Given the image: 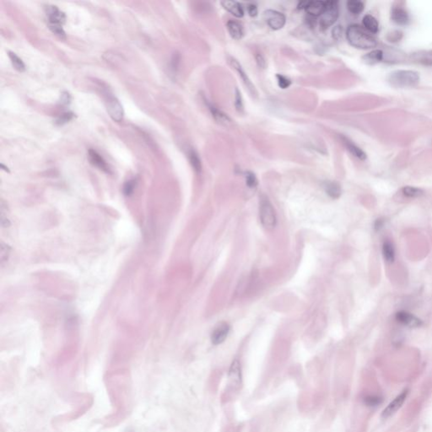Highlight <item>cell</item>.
<instances>
[{
    "label": "cell",
    "mask_w": 432,
    "mask_h": 432,
    "mask_svg": "<svg viewBox=\"0 0 432 432\" xmlns=\"http://www.w3.org/2000/svg\"><path fill=\"white\" fill-rule=\"evenodd\" d=\"M346 38L349 43L358 49H370L375 47L377 44L376 38L371 35V33L356 24L349 26Z\"/></svg>",
    "instance_id": "cell-1"
},
{
    "label": "cell",
    "mask_w": 432,
    "mask_h": 432,
    "mask_svg": "<svg viewBox=\"0 0 432 432\" xmlns=\"http://www.w3.org/2000/svg\"><path fill=\"white\" fill-rule=\"evenodd\" d=\"M389 81L394 87H413L420 82V76L413 70H396L390 74Z\"/></svg>",
    "instance_id": "cell-2"
},
{
    "label": "cell",
    "mask_w": 432,
    "mask_h": 432,
    "mask_svg": "<svg viewBox=\"0 0 432 432\" xmlns=\"http://www.w3.org/2000/svg\"><path fill=\"white\" fill-rule=\"evenodd\" d=\"M259 216L260 221L264 228L272 230L275 227L277 219L275 211L272 203L265 196H262L259 204Z\"/></svg>",
    "instance_id": "cell-3"
},
{
    "label": "cell",
    "mask_w": 432,
    "mask_h": 432,
    "mask_svg": "<svg viewBox=\"0 0 432 432\" xmlns=\"http://www.w3.org/2000/svg\"><path fill=\"white\" fill-rule=\"evenodd\" d=\"M339 3L337 1H325L324 11L320 16L321 29H328L333 26L339 18Z\"/></svg>",
    "instance_id": "cell-4"
},
{
    "label": "cell",
    "mask_w": 432,
    "mask_h": 432,
    "mask_svg": "<svg viewBox=\"0 0 432 432\" xmlns=\"http://www.w3.org/2000/svg\"><path fill=\"white\" fill-rule=\"evenodd\" d=\"M264 19L267 22L268 25L271 27L272 29L277 30L282 29L285 25V16H284L280 12L273 10V9H268L264 12Z\"/></svg>",
    "instance_id": "cell-5"
},
{
    "label": "cell",
    "mask_w": 432,
    "mask_h": 432,
    "mask_svg": "<svg viewBox=\"0 0 432 432\" xmlns=\"http://www.w3.org/2000/svg\"><path fill=\"white\" fill-rule=\"evenodd\" d=\"M46 16L48 21V26H63L65 23V15L58 7L53 5L46 6Z\"/></svg>",
    "instance_id": "cell-6"
},
{
    "label": "cell",
    "mask_w": 432,
    "mask_h": 432,
    "mask_svg": "<svg viewBox=\"0 0 432 432\" xmlns=\"http://www.w3.org/2000/svg\"><path fill=\"white\" fill-rule=\"evenodd\" d=\"M107 109L111 118L115 122H121L123 118V109L118 100L113 96H108L107 99Z\"/></svg>",
    "instance_id": "cell-7"
},
{
    "label": "cell",
    "mask_w": 432,
    "mask_h": 432,
    "mask_svg": "<svg viewBox=\"0 0 432 432\" xmlns=\"http://www.w3.org/2000/svg\"><path fill=\"white\" fill-rule=\"evenodd\" d=\"M408 394H409V391L404 390L400 394L397 395V397H395L394 399L387 406L386 409L383 410V415H382L383 417L389 418L391 415H394L395 413L402 407L404 401L406 400Z\"/></svg>",
    "instance_id": "cell-8"
},
{
    "label": "cell",
    "mask_w": 432,
    "mask_h": 432,
    "mask_svg": "<svg viewBox=\"0 0 432 432\" xmlns=\"http://www.w3.org/2000/svg\"><path fill=\"white\" fill-rule=\"evenodd\" d=\"M228 63L232 66V69H234L238 73V76L241 77V80L243 81L244 84L248 89L249 92L252 95H256V90L254 85L252 84V81L250 80V79L248 78V76H247V74L245 72V70L241 67V64H239V62L236 58L229 57L228 58Z\"/></svg>",
    "instance_id": "cell-9"
},
{
    "label": "cell",
    "mask_w": 432,
    "mask_h": 432,
    "mask_svg": "<svg viewBox=\"0 0 432 432\" xmlns=\"http://www.w3.org/2000/svg\"><path fill=\"white\" fill-rule=\"evenodd\" d=\"M395 318L401 324L405 325L409 328H419L423 324L421 319L418 318L417 316H414L406 311H400L397 313L395 315Z\"/></svg>",
    "instance_id": "cell-10"
},
{
    "label": "cell",
    "mask_w": 432,
    "mask_h": 432,
    "mask_svg": "<svg viewBox=\"0 0 432 432\" xmlns=\"http://www.w3.org/2000/svg\"><path fill=\"white\" fill-rule=\"evenodd\" d=\"M230 333V326L227 322H221L215 327L211 334V342L214 345H221L227 340Z\"/></svg>",
    "instance_id": "cell-11"
},
{
    "label": "cell",
    "mask_w": 432,
    "mask_h": 432,
    "mask_svg": "<svg viewBox=\"0 0 432 432\" xmlns=\"http://www.w3.org/2000/svg\"><path fill=\"white\" fill-rule=\"evenodd\" d=\"M229 380L231 385L234 389H239L241 384V363L236 359L233 360L229 370Z\"/></svg>",
    "instance_id": "cell-12"
},
{
    "label": "cell",
    "mask_w": 432,
    "mask_h": 432,
    "mask_svg": "<svg viewBox=\"0 0 432 432\" xmlns=\"http://www.w3.org/2000/svg\"><path fill=\"white\" fill-rule=\"evenodd\" d=\"M206 102H206L207 103V107H208L209 110L211 113L212 117L215 118L216 122H219L220 124L223 125V126H226V127H229V126L232 125V119L227 116V114H225L221 109L216 108L215 106H214V105L208 102V101H206Z\"/></svg>",
    "instance_id": "cell-13"
},
{
    "label": "cell",
    "mask_w": 432,
    "mask_h": 432,
    "mask_svg": "<svg viewBox=\"0 0 432 432\" xmlns=\"http://www.w3.org/2000/svg\"><path fill=\"white\" fill-rule=\"evenodd\" d=\"M392 20L395 23L400 26H405L409 22V14L405 9L401 7H393L392 9Z\"/></svg>",
    "instance_id": "cell-14"
},
{
    "label": "cell",
    "mask_w": 432,
    "mask_h": 432,
    "mask_svg": "<svg viewBox=\"0 0 432 432\" xmlns=\"http://www.w3.org/2000/svg\"><path fill=\"white\" fill-rule=\"evenodd\" d=\"M227 30L229 32L230 36L235 40H241V38H243L244 29L243 26L240 22L234 21V20H230L227 22Z\"/></svg>",
    "instance_id": "cell-15"
},
{
    "label": "cell",
    "mask_w": 432,
    "mask_h": 432,
    "mask_svg": "<svg viewBox=\"0 0 432 432\" xmlns=\"http://www.w3.org/2000/svg\"><path fill=\"white\" fill-rule=\"evenodd\" d=\"M88 155H89L88 157H89V159H90L91 164L96 165V167H98V168L101 169L102 171L109 172V167H108V164L105 161V159H103V157L101 155L98 154L94 150H90L89 152H88Z\"/></svg>",
    "instance_id": "cell-16"
},
{
    "label": "cell",
    "mask_w": 432,
    "mask_h": 432,
    "mask_svg": "<svg viewBox=\"0 0 432 432\" xmlns=\"http://www.w3.org/2000/svg\"><path fill=\"white\" fill-rule=\"evenodd\" d=\"M221 4L224 9H227L232 15L236 18H241L243 16L244 11L241 4L236 1H222Z\"/></svg>",
    "instance_id": "cell-17"
},
{
    "label": "cell",
    "mask_w": 432,
    "mask_h": 432,
    "mask_svg": "<svg viewBox=\"0 0 432 432\" xmlns=\"http://www.w3.org/2000/svg\"><path fill=\"white\" fill-rule=\"evenodd\" d=\"M324 9L325 2L323 1H311L308 2V5L306 7V10L308 14L314 17L321 16Z\"/></svg>",
    "instance_id": "cell-18"
},
{
    "label": "cell",
    "mask_w": 432,
    "mask_h": 432,
    "mask_svg": "<svg viewBox=\"0 0 432 432\" xmlns=\"http://www.w3.org/2000/svg\"><path fill=\"white\" fill-rule=\"evenodd\" d=\"M342 140L344 144H345V146H346V148L350 152H351V154L353 155L354 157H356L358 159H365L366 158V155H365V152L360 148V147H358L355 144L352 142L351 140L347 139L346 137H342Z\"/></svg>",
    "instance_id": "cell-19"
},
{
    "label": "cell",
    "mask_w": 432,
    "mask_h": 432,
    "mask_svg": "<svg viewBox=\"0 0 432 432\" xmlns=\"http://www.w3.org/2000/svg\"><path fill=\"white\" fill-rule=\"evenodd\" d=\"M324 190L327 193V195L332 198H338L342 194L341 187L336 182H326L324 184Z\"/></svg>",
    "instance_id": "cell-20"
},
{
    "label": "cell",
    "mask_w": 432,
    "mask_h": 432,
    "mask_svg": "<svg viewBox=\"0 0 432 432\" xmlns=\"http://www.w3.org/2000/svg\"><path fill=\"white\" fill-rule=\"evenodd\" d=\"M363 25H364V28L370 33L376 34L379 31V24L377 22V19L371 15H366L364 16Z\"/></svg>",
    "instance_id": "cell-21"
},
{
    "label": "cell",
    "mask_w": 432,
    "mask_h": 432,
    "mask_svg": "<svg viewBox=\"0 0 432 432\" xmlns=\"http://www.w3.org/2000/svg\"><path fill=\"white\" fill-rule=\"evenodd\" d=\"M383 255L387 263L392 264L394 261L395 249L391 241H386L383 242Z\"/></svg>",
    "instance_id": "cell-22"
},
{
    "label": "cell",
    "mask_w": 432,
    "mask_h": 432,
    "mask_svg": "<svg viewBox=\"0 0 432 432\" xmlns=\"http://www.w3.org/2000/svg\"><path fill=\"white\" fill-rule=\"evenodd\" d=\"M383 57V51H381V50H374V51H371V52L365 54L363 57V61L365 62L366 64L372 65V64H377V63L382 61Z\"/></svg>",
    "instance_id": "cell-23"
},
{
    "label": "cell",
    "mask_w": 432,
    "mask_h": 432,
    "mask_svg": "<svg viewBox=\"0 0 432 432\" xmlns=\"http://www.w3.org/2000/svg\"><path fill=\"white\" fill-rule=\"evenodd\" d=\"M189 161L191 163L192 167L196 172L200 173L202 171V164L201 159L198 157L197 152L195 150H190L189 152Z\"/></svg>",
    "instance_id": "cell-24"
},
{
    "label": "cell",
    "mask_w": 432,
    "mask_h": 432,
    "mask_svg": "<svg viewBox=\"0 0 432 432\" xmlns=\"http://www.w3.org/2000/svg\"><path fill=\"white\" fill-rule=\"evenodd\" d=\"M364 3L359 0H350L347 2V9L353 15H360L364 10Z\"/></svg>",
    "instance_id": "cell-25"
},
{
    "label": "cell",
    "mask_w": 432,
    "mask_h": 432,
    "mask_svg": "<svg viewBox=\"0 0 432 432\" xmlns=\"http://www.w3.org/2000/svg\"><path fill=\"white\" fill-rule=\"evenodd\" d=\"M402 194L405 197H410V198H415V197H419L424 195V191L422 189L415 188V187H404L402 189Z\"/></svg>",
    "instance_id": "cell-26"
},
{
    "label": "cell",
    "mask_w": 432,
    "mask_h": 432,
    "mask_svg": "<svg viewBox=\"0 0 432 432\" xmlns=\"http://www.w3.org/2000/svg\"><path fill=\"white\" fill-rule=\"evenodd\" d=\"M9 56L10 60H11L12 64H13V66H14L15 70L20 71V72L25 71V70H26V65L24 64V62L21 60V58H19V57L15 54V52H9Z\"/></svg>",
    "instance_id": "cell-27"
},
{
    "label": "cell",
    "mask_w": 432,
    "mask_h": 432,
    "mask_svg": "<svg viewBox=\"0 0 432 432\" xmlns=\"http://www.w3.org/2000/svg\"><path fill=\"white\" fill-rule=\"evenodd\" d=\"M245 178H246V183H247V187L250 189H255L256 187L258 186L257 177L252 171H247L245 173Z\"/></svg>",
    "instance_id": "cell-28"
},
{
    "label": "cell",
    "mask_w": 432,
    "mask_h": 432,
    "mask_svg": "<svg viewBox=\"0 0 432 432\" xmlns=\"http://www.w3.org/2000/svg\"><path fill=\"white\" fill-rule=\"evenodd\" d=\"M235 107L236 109L239 113H242L243 112V100H242V97H241V92H240V90H238L237 88H236Z\"/></svg>",
    "instance_id": "cell-29"
},
{
    "label": "cell",
    "mask_w": 432,
    "mask_h": 432,
    "mask_svg": "<svg viewBox=\"0 0 432 432\" xmlns=\"http://www.w3.org/2000/svg\"><path fill=\"white\" fill-rule=\"evenodd\" d=\"M276 78H277L278 86L281 88V89H287V88L290 87L291 80H290V79L287 78L286 76H282V75H277Z\"/></svg>",
    "instance_id": "cell-30"
},
{
    "label": "cell",
    "mask_w": 432,
    "mask_h": 432,
    "mask_svg": "<svg viewBox=\"0 0 432 432\" xmlns=\"http://www.w3.org/2000/svg\"><path fill=\"white\" fill-rule=\"evenodd\" d=\"M73 117H74V114H70V113L63 114V115L59 118V119H58V123H60V124H63V123L69 122L70 120H71V119L73 118Z\"/></svg>",
    "instance_id": "cell-31"
},
{
    "label": "cell",
    "mask_w": 432,
    "mask_h": 432,
    "mask_svg": "<svg viewBox=\"0 0 432 432\" xmlns=\"http://www.w3.org/2000/svg\"><path fill=\"white\" fill-rule=\"evenodd\" d=\"M134 189V181H129L124 186V192L126 195H130Z\"/></svg>",
    "instance_id": "cell-32"
},
{
    "label": "cell",
    "mask_w": 432,
    "mask_h": 432,
    "mask_svg": "<svg viewBox=\"0 0 432 432\" xmlns=\"http://www.w3.org/2000/svg\"><path fill=\"white\" fill-rule=\"evenodd\" d=\"M256 60H257V63H258V66L259 67L262 68V69H264L265 66H266V62H265V59H264V57L261 55V54H257L256 55Z\"/></svg>",
    "instance_id": "cell-33"
},
{
    "label": "cell",
    "mask_w": 432,
    "mask_h": 432,
    "mask_svg": "<svg viewBox=\"0 0 432 432\" xmlns=\"http://www.w3.org/2000/svg\"><path fill=\"white\" fill-rule=\"evenodd\" d=\"M248 13H249V15L252 16V17H254L256 15H258V8H257V6L255 4H253V3H251L248 5Z\"/></svg>",
    "instance_id": "cell-34"
},
{
    "label": "cell",
    "mask_w": 432,
    "mask_h": 432,
    "mask_svg": "<svg viewBox=\"0 0 432 432\" xmlns=\"http://www.w3.org/2000/svg\"><path fill=\"white\" fill-rule=\"evenodd\" d=\"M383 224H384L383 219H377L376 222H375V229L377 230V231H379L383 227Z\"/></svg>",
    "instance_id": "cell-35"
},
{
    "label": "cell",
    "mask_w": 432,
    "mask_h": 432,
    "mask_svg": "<svg viewBox=\"0 0 432 432\" xmlns=\"http://www.w3.org/2000/svg\"><path fill=\"white\" fill-rule=\"evenodd\" d=\"M341 33H342V31H341V28H340V26H336L335 28H334V31H333V34H334V38H339L340 36H341Z\"/></svg>",
    "instance_id": "cell-36"
},
{
    "label": "cell",
    "mask_w": 432,
    "mask_h": 432,
    "mask_svg": "<svg viewBox=\"0 0 432 432\" xmlns=\"http://www.w3.org/2000/svg\"></svg>",
    "instance_id": "cell-37"
}]
</instances>
